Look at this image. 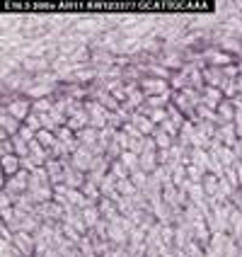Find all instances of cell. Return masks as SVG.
<instances>
[{
  "label": "cell",
  "mask_w": 242,
  "mask_h": 257,
  "mask_svg": "<svg viewBox=\"0 0 242 257\" xmlns=\"http://www.w3.org/2000/svg\"><path fill=\"white\" fill-rule=\"evenodd\" d=\"M194 121H189L186 119L184 124H182V128H179V134H177V143L179 146H184V148H191V139H194Z\"/></svg>",
  "instance_id": "obj_24"
},
{
  "label": "cell",
  "mask_w": 242,
  "mask_h": 257,
  "mask_svg": "<svg viewBox=\"0 0 242 257\" xmlns=\"http://www.w3.org/2000/svg\"><path fill=\"white\" fill-rule=\"evenodd\" d=\"M29 177H32V172L27 170H20L13 177H3V192H8L13 197L25 194V192H29Z\"/></svg>",
  "instance_id": "obj_1"
},
{
  "label": "cell",
  "mask_w": 242,
  "mask_h": 257,
  "mask_svg": "<svg viewBox=\"0 0 242 257\" xmlns=\"http://www.w3.org/2000/svg\"><path fill=\"white\" fill-rule=\"evenodd\" d=\"M235 172H237V180H240V187H242V163L235 165Z\"/></svg>",
  "instance_id": "obj_53"
},
{
  "label": "cell",
  "mask_w": 242,
  "mask_h": 257,
  "mask_svg": "<svg viewBox=\"0 0 242 257\" xmlns=\"http://www.w3.org/2000/svg\"><path fill=\"white\" fill-rule=\"evenodd\" d=\"M13 143H15V156H20V158H27L29 156V141H25L20 134H17V136H13Z\"/></svg>",
  "instance_id": "obj_35"
},
{
  "label": "cell",
  "mask_w": 242,
  "mask_h": 257,
  "mask_svg": "<svg viewBox=\"0 0 242 257\" xmlns=\"http://www.w3.org/2000/svg\"><path fill=\"white\" fill-rule=\"evenodd\" d=\"M37 141L42 143L46 151H51V146L56 143V134H54V131H46V128H42V131L37 134Z\"/></svg>",
  "instance_id": "obj_36"
},
{
  "label": "cell",
  "mask_w": 242,
  "mask_h": 257,
  "mask_svg": "<svg viewBox=\"0 0 242 257\" xmlns=\"http://www.w3.org/2000/svg\"><path fill=\"white\" fill-rule=\"evenodd\" d=\"M119 160L124 163V168H126L128 172H136V170H141V156H136L133 151H124V153L119 156Z\"/></svg>",
  "instance_id": "obj_27"
},
{
  "label": "cell",
  "mask_w": 242,
  "mask_h": 257,
  "mask_svg": "<svg viewBox=\"0 0 242 257\" xmlns=\"http://www.w3.org/2000/svg\"><path fill=\"white\" fill-rule=\"evenodd\" d=\"M114 204H116V209H119V214L121 216H128L133 209H136L133 201H131V197H121V194H119V199H116Z\"/></svg>",
  "instance_id": "obj_38"
},
{
  "label": "cell",
  "mask_w": 242,
  "mask_h": 257,
  "mask_svg": "<svg viewBox=\"0 0 242 257\" xmlns=\"http://www.w3.org/2000/svg\"><path fill=\"white\" fill-rule=\"evenodd\" d=\"M237 92L242 95V78H237Z\"/></svg>",
  "instance_id": "obj_54"
},
{
  "label": "cell",
  "mask_w": 242,
  "mask_h": 257,
  "mask_svg": "<svg viewBox=\"0 0 242 257\" xmlns=\"http://www.w3.org/2000/svg\"><path fill=\"white\" fill-rule=\"evenodd\" d=\"M191 163L201 168L203 172H208V165H211V153L206 148H191Z\"/></svg>",
  "instance_id": "obj_21"
},
{
  "label": "cell",
  "mask_w": 242,
  "mask_h": 257,
  "mask_svg": "<svg viewBox=\"0 0 242 257\" xmlns=\"http://www.w3.org/2000/svg\"><path fill=\"white\" fill-rule=\"evenodd\" d=\"M196 119H199V121H211V124H215V126H220L218 112L211 109V107H206V104H199V107H196Z\"/></svg>",
  "instance_id": "obj_29"
},
{
  "label": "cell",
  "mask_w": 242,
  "mask_h": 257,
  "mask_svg": "<svg viewBox=\"0 0 242 257\" xmlns=\"http://www.w3.org/2000/svg\"><path fill=\"white\" fill-rule=\"evenodd\" d=\"M157 168H160V163H157V151H145V153H141V170L143 172L153 175Z\"/></svg>",
  "instance_id": "obj_23"
},
{
  "label": "cell",
  "mask_w": 242,
  "mask_h": 257,
  "mask_svg": "<svg viewBox=\"0 0 242 257\" xmlns=\"http://www.w3.org/2000/svg\"><path fill=\"white\" fill-rule=\"evenodd\" d=\"M22 170H27V172H34V170H37V163L32 160V156L22 158Z\"/></svg>",
  "instance_id": "obj_50"
},
{
  "label": "cell",
  "mask_w": 242,
  "mask_h": 257,
  "mask_svg": "<svg viewBox=\"0 0 242 257\" xmlns=\"http://www.w3.org/2000/svg\"><path fill=\"white\" fill-rule=\"evenodd\" d=\"M20 128H22V121H20V119H15L13 114H0V131H5L10 139L20 134Z\"/></svg>",
  "instance_id": "obj_17"
},
{
  "label": "cell",
  "mask_w": 242,
  "mask_h": 257,
  "mask_svg": "<svg viewBox=\"0 0 242 257\" xmlns=\"http://www.w3.org/2000/svg\"><path fill=\"white\" fill-rule=\"evenodd\" d=\"M240 163H242V160H240Z\"/></svg>",
  "instance_id": "obj_56"
},
{
  "label": "cell",
  "mask_w": 242,
  "mask_h": 257,
  "mask_svg": "<svg viewBox=\"0 0 242 257\" xmlns=\"http://www.w3.org/2000/svg\"><path fill=\"white\" fill-rule=\"evenodd\" d=\"M167 116H170L172 124H174V126H179V128H182V124L186 121V116L182 114V112H179V109H177L174 104H170V107H167Z\"/></svg>",
  "instance_id": "obj_40"
},
{
  "label": "cell",
  "mask_w": 242,
  "mask_h": 257,
  "mask_svg": "<svg viewBox=\"0 0 242 257\" xmlns=\"http://www.w3.org/2000/svg\"><path fill=\"white\" fill-rule=\"evenodd\" d=\"M131 124L138 128L143 136H153V134H155V128H157L155 124H153V119H150V116H145V114H141V112H133V114H131Z\"/></svg>",
  "instance_id": "obj_13"
},
{
  "label": "cell",
  "mask_w": 242,
  "mask_h": 257,
  "mask_svg": "<svg viewBox=\"0 0 242 257\" xmlns=\"http://www.w3.org/2000/svg\"><path fill=\"white\" fill-rule=\"evenodd\" d=\"M131 201H133V206H136V209H141V211H150V201H148V197H145L143 192H136V194L131 197Z\"/></svg>",
  "instance_id": "obj_41"
},
{
  "label": "cell",
  "mask_w": 242,
  "mask_h": 257,
  "mask_svg": "<svg viewBox=\"0 0 242 257\" xmlns=\"http://www.w3.org/2000/svg\"><path fill=\"white\" fill-rule=\"evenodd\" d=\"M232 151H235V156H237V160H242V139H237V143L232 146Z\"/></svg>",
  "instance_id": "obj_52"
},
{
  "label": "cell",
  "mask_w": 242,
  "mask_h": 257,
  "mask_svg": "<svg viewBox=\"0 0 242 257\" xmlns=\"http://www.w3.org/2000/svg\"><path fill=\"white\" fill-rule=\"evenodd\" d=\"M44 168H46L49 177H51V185L54 187L63 185V163H61L58 158H49V163H46Z\"/></svg>",
  "instance_id": "obj_15"
},
{
  "label": "cell",
  "mask_w": 242,
  "mask_h": 257,
  "mask_svg": "<svg viewBox=\"0 0 242 257\" xmlns=\"http://www.w3.org/2000/svg\"><path fill=\"white\" fill-rule=\"evenodd\" d=\"M54 109V97H42V100H32V112L34 114H49Z\"/></svg>",
  "instance_id": "obj_31"
},
{
  "label": "cell",
  "mask_w": 242,
  "mask_h": 257,
  "mask_svg": "<svg viewBox=\"0 0 242 257\" xmlns=\"http://www.w3.org/2000/svg\"><path fill=\"white\" fill-rule=\"evenodd\" d=\"M223 100H225V97H223V90H220V87L203 85V90H201V104H206V107H211V109H218V104Z\"/></svg>",
  "instance_id": "obj_9"
},
{
  "label": "cell",
  "mask_w": 242,
  "mask_h": 257,
  "mask_svg": "<svg viewBox=\"0 0 242 257\" xmlns=\"http://www.w3.org/2000/svg\"><path fill=\"white\" fill-rule=\"evenodd\" d=\"M66 126L71 128V131H75V134H78V131H83V128H87V126H90V114H87V112H85V107H83L80 112H75V114H73V116H68V124H66Z\"/></svg>",
  "instance_id": "obj_18"
},
{
  "label": "cell",
  "mask_w": 242,
  "mask_h": 257,
  "mask_svg": "<svg viewBox=\"0 0 242 257\" xmlns=\"http://www.w3.org/2000/svg\"><path fill=\"white\" fill-rule=\"evenodd\" d=\"M218 182H220V177H215V175H211V172H206V175H203L201 187H203L206 197H215V194H218Z\"/></svg>",
  "instance_id": "obj_30"
},
{
  "label": "cell",
  "mask_w": 242,
  "mask_h": 257,
  "mask_svg": "<svg viewBox=\"0 0 242 257\" xmlns=\"http://www.w3.org/2000/svg\"><path fill=\"white\" fill-rule=\"evenodd\" d=\"M215 112H218V119H220V124H232V121H235V114H237L230 100H223V102H220Z\"/></svg>",
  "instance_id": "obj_22"
},
{
  "label": "cell",
  "mask_w": 242,
  "mask_h": 257,
  "mask_svg": "<svg viewBox=\"0 0 242 257\" xmlns=\"http://www.w3.org/2000/svg\"><path fill=\"white\" fill-rule=\"evenodd\" d=\"M15 209H20V211H25V214H34L37 211V199L25 192V194H20L17 199H15Z\"/></svg>",
  "instance_id": "obj_25"
},
{
  "label": "cell",
  "mask_w": 242,
  "mask_h": 257,
  "mask_svg": "<svg viewBox=\"0 0 242 257\" xmlns=\"http://www.w3.org/2000/svg\"><path fill=\"white\" fill-rule=\"evenodd\" d=\"M131 182H133V187L138 189V192H143L145 187H148V180H150V175L148 172H143V170H136V172H131V177H128Z\"/></svg>",
  "instance_id": "obj_34"
},
{
  "label": "cell",
  "mask_w": 242,
  "mask_h": 257,
  "mask_svg": "<svg viewBox=\"0 0 242 257\" xmlns=\"http://www.w3.org/2000/svg\"><path fill=\"white\" fill-rule=\"evenodd\" d=\"M225 180H228L230 185H232V189H242L240 187V180H237V172H235V168H225Z\"/></svg>",
  "instance_id": "obj_46"
},
{
  "label": "cell",
  "mask_w": 242,
  "mask_h": 257,
  "mask_svg": "<svg viewBox=\"0 0 242 257\" xmlns=\"http://www.w3.org/2000/svg\"><path fill=\"white\" fill-rule=\"evenodd\" d=\"M203 175H206V172L201 170V168H196L194 163L186 165V177H189V182H203Z\"/></svg>",
  "instance_id": "obj_42"
},
{
  "label": "cell",
  "mask_w": 242,
  "mask_h": 257,
  "mask_svg": "<svg viewBox=\"0 0 242 257\" xmlns=\"http://www.w3.org/2000/svg\"><path fill=\"white\" fill-rule=\"evenodd\" d=\"M22 170V158L20 156H3V177H13Z\"/></svg>",
  "instance_id": "obj_19"
},
{
  "label": "cell",
  "mask_w": 242,
  "mask_h": 257,
  "mask_svg": "<svg viewBox=\"0 0 242 257\" xmlns=\"http://www.w3.org/2000/svg\"><path fill=\"white\" fill-rule=\"evenodd\" d=\"M170 160H172L170 151H157V163L160 165H170Z\"/></svg>",
  "instance_id": "obj_51"
},
{
  "label": "cell",
  "mask_w": 242,
  "mask_h": 257,
  "mask_svg": "<svg viewBox=\"0 0 242 257\" xmlns=\"http://www.w3.org/2000/svg\"><path fill=\"white\" fill-rule=\"evenodd\" d=\"M109 172L114 175L116 180H128V177H131V172L124 168V163H121V160H112V168H109Z\"/></svg>",
  "instance_id": "obj_39"
},
{
  "label": "cell",
  "mask_w": 242,
  "mask_h": 257,
  "mask_svg": "<svg viewBox=\"0 0 242 257\" xmlns=\"http://www.w3.org/2000/svg\"><path fill=\"white\" fill-rule=\"evenodd\" d=\"M107 240L112 245H128V233L119 223H109V230H107Z\"/></svg>",
  "instance_id": "obj_16"
},
{
  "label": "cell",
  "mask_w": 242,
  "mask_h": 257,
  "mask_svg": "<svg viewBox=\"0 0 242 257\" xmlns=\"http://www.w3.org/2000/svg\"><path fill=\"white\" fill-rule=\"evenodd\" d=\"M34 214L44 221H63V216H66V209L58 204V201H44V204H37V211Z\"/></svg>",
  "instance_id": "obj_3"
},
{
  "label": "cell",
  "mask_w": 242,
  "mask_h": 257,
  "mask_svg": "<svg viewBox=\"0 0 242 257\" xmlns=\"http://www.w3.org/2000/svg\"><path fill=\"white\" fill-rule=\"evenodd\" d=\"M61 228H63V235H66V238H68L73 245H78L80 240H83V235H80L78 230L73 228V226H68V223H61Z\"/></svg>",
  "instance_id": "obj_43"
},
{
  "label": "cell",
  "mask_w": 242,
  "mask_h": 257,
  "mask_svg": "<svg viewBox=\"0 0 242 257\" xmlns=\"http://www.w3.org/2000/svg\"><path fill=\"white\" fill-rule=\"evenodd\" d=\"M17 247L10 240H0V257H17Z\"/></svg>",
  "instance_id": "obj_45"
},
{
  "label": "cell",
  "mask_w": 242,
  "mask_h": 257,
  "mask_svg": "<svg viewBox=\"0 0 242 257\" xmlns=\"http://www.w3.org/2000/svg\"><path fill=\"white\" fill-rule=\"evenodd\" d=\"M0 107H3V104H0ZM8 114H13L15 119H20V121L25 124V119L32 114V100H29V97H25V95H17V97H13V102L8 104Z\"/></svg>",
  "instance_id": "obj_6"
},
{
  "label": "cell",
  "mask_w": 242,
  "mask_h": 257,
  "mask_svg": "<svg viewBox=\"0 0 242 257\" xmlns=\"http://www.w3.org/2000/svg\"><path fill=\"white\" fill-rule=\"evenodd\" d=\"M109 257H131V252H128V245L124 247V245H114L112 247V255Z\"/></svg>",
  "instance_id": "obj_48"
},
{
  "label": "cell",
  "mask_w": 242,
  "mask_h": 257,
  "mask_svg": "<svg viewBox=\"0 0 242 257\" xmlns=\"http://www.w3.org/2000/svg\"><path fill=\"white\" fill-rule=\"evenodd\" d=\"M13 245L17 247V252L22 257H37V238H34V233H25V230L15 233Z\"/></svg>",
  "instance_id": "obj_2"
},
{
  "label": "cell",
  "mask_w": 242,
  "mask_h": 257,
  "mask_svg": "<svg viewBox=\"0 0 242 257\" xmlns=\"http://www.w3.org/2000/svg\"><path fill=\"white\" fill-rule=\"evenodd\" d=\"M71 163H73L75 170H80L87 175V172L92 170V165H95V153H92L90 148H85V146H80V148L71 156Z\"/></svg>",
  "instance_id": "obj_7"
},
{
  "label": "cell",
  "mask_w": 242,
  "mask_h": 257,
  "mask_svg": "<svg viewBox=\"0 0 242 257\" xmlns=\"http://www.w3.org/2000/svg\"><path fill=\"white\" fill-rule=\"evenodd\" d=\"M191 233H194V240L206 250L208 243H211V230L206 226V218H199V221H191Z\"/></svg>",
  "instance_id": "obj_10"
},
{
  "label": "cell",
  "mask_w": 242,
  "mask_h": 257,
  "mask_svg": "<svg viewBox=\"0 0 242 257\" xmlns=\"http://www.w3.org/2000/svg\"><path fill=\"white\" fill-rule=\"evenodd\" d=\"M203 83L206 85H211V87H223L228 85V78H225V73H223V68H213V66H206L203 68Z\"/></svg>",
  "instance_id": "obj_8"
},
{
  "label": "cell",
  "mask_w": 242,
  "mask_h": 257,
  "mask_svg": "<svg viewBox=\"0 0 242 257\" xmlns=\"http://www.w3.org/2000/svg\"><path fill=\"white\" fill-rule=\"evenodd\" d=\"M235 66H237V73H240V78H242V61L240 63H235Z\"/></svg>",
  "instance_id": "obj_55"
},
{
  "label": "cell",
  "mask_w": 242,
  "mask_h": 257,
  "mask_svg": "<svg viewBox=\"0 0 242 257\" xmlns=\"http://www.w3.org/2000/svg\"><path fill=\"white\" fill-rule=\"evenodd\" d=\"M25 126L27 128H32V131H34V134H39V131H42V116L39 114H34V112H32V114L27 116V119H25Z\"/></svg>",
  "instance_id": "obj_44"
},
{
  "label": "cell",
  "mask_w": 242,
  "mask_h": 257,
  "mask_svg": "<svg viewBox=\"0 0 242 257\" xmlns=\"http://www.w3.org/2000/svg\"><path fill=\"white\" fill-rule=\"evenodd\" d=\"M83 218H85V226L90 230H95V226L102 221V214H100V206L97 204H92V206H87L83 209Z\"/></svg>",
  "instance_id": "obj_26"
},
{
  "label": "cell",
  "mask_w": 242,
  "mask_h": 257,
  "mask_svg": "<svg viewBox=\"0 0 242 257\" xmlns=\"http://www.w3.org/2000/svg\"><path fill=\"white\" fill-rule=\"evenodd\" d=\"M172 87L167 80H160V78H150V75H145L141 80V92L145 97H157V95H165V92H170Z\"/></svg>",
  "instance_id": "obj_5"
},
{
  "label": "cell",
  "mask_w": 242,
  "mask_h": 257,
  "mask_svg": "<svg viewBox=\"0 0 242 257\" xmlns=\"http://www.w3.org/2000/svg\"><path fill=\"white\" fill-rule=\"evenodd\" d=\"M80 192L85 194L87 199L92 201V204H100V199H102V192H100V187L95 185V182H90V180H85V185L80 187Z\"/></svg>",
  "instance_id": "obj_32"
},
{
  "label": "cell",
  "mask_w": 242,
  "mask_h": 257,
  "mask_svg": "<svg viewBox=\"0 0 242 257\" xmlns=\"http://www.w3.org/2000/svg\"><path fill=\"white\" fill-rule=\"evenodd\" d=\"M218 49L223 51V54H228V56H242V42L237 37H230V34H223L220 37V42H218Z\"/></svg>",
  "instance_id": "obj_11"
},
{
  "label": "cell",
  "mask_w": 242,
  "mask_h": 257,
  "mask_svg": "<svg viewBox=\"0 0 242 257\" xmlns=\"http://www.w3.org/2000/svg\"><path fill=\"white\" fill-rule=\"evenodd\" d=\"M116 192H119L121 197H133L138 189L133 187V182H131V180H116Z\"/></svg>",
  "instance_id": "obj_37"
},
{
  "label": "cell",
  "mask_w": 242,
  "mask_h": 257,
  "mask_svg": "<svg viewBox=\"0 0 242 257\" xmlns=\"http://www.w3.org/2000/svg\"><path fill=\"white\" fill-rule=\"evenodd\" d=\"M153 139H155V146H157V151H170L172 148V143L177 141V139H172L167 131H162V128L157 126L155 128V134H153Z\"/></svg>",
  "instance_id": "obj_28"
},
{
  "label": "cell",
  "mask_w": 242,
  "mask_h": 257,
  "mask_svg": "<svg viewBox=\"0 0 242 257\" xmlns=\"http://www.w3.org/2000/svg\"><path fill=\"white\" fill-rule=\"evenodd\" d=\"M15 199H17V197L8 194V192H3V194H0V211H5V209H13V206H15Z\"/></svg>",
  "instance_id": "obj_47"
},
{
  "label": "cell",
  "mask_w": 242,
  "mask_h": 257,
  "mask_svg": "<svg viewBox=\"0 0 242 257\" xmlns=\"http://www.w3.org/2000/svg\"><path fill=\"white\" fill-rule=\"evenodd\" d=\"M0 235H3V240H10L13 243V238H15V233L10 226H5V223H0Z\"/></svg>",
  "instance_id": "obj_49"
},
{
  "label": "cell",
  "mask_w": 242,
  "mask_h": 257,
  "mask_svg": "<svg viewBox=\"0 0 242 257\" xmlns=\"http://www.w3.org/2000/svg\"><path fill=\"white\" fill-rule=\"evenodd\" d=\"M75 136H78V143H80V146H85V148H92L95 143L100 141V128L87 126V128H83V131H78Z\"/></svg>",
  "instance_id": "obj_20"
},
{
  "label": "cell",
  "mask_w": 242,
  "mask_h": 257,
  "mask_svg": "<svg viewBox=\"0 0 242 257\" xmlns=\"http://www.w3.org/2000/svg\"><path fill=\"white\" fill-rule=\"evenodd\" d=\"M215 141H220L223 146L232 148L237 143V131H235V124H220L218 131H215Z\"/></svg>",
  "instance_id": "obj_14"
},
{
  "label": "cell",
  "mask_w": 242,
  "mask_h": 257,
  "mask_svg": "<svg viewBox=\"0 0 242 257\" xmlns=\"http://www.w3.org/2000/svg\"><path fill=\"white\" fill-rule=\"evenodd\" d=\"M83 107H85V112L90 114V126H95V128H104V126H107V116H109V112L102 107L100 102L85 100V102H83Z\"/></svg>",
  "instance_id": "obj_4"
},
{
  "label": "cell",
  "mask_w": 242,
  "mask_h": 257,
  "mask_svg": "<svg viewBox=\"0 0 242 257\" xmlns=\"http://www.w3.org/2000/svg\"><path fill=\"white\" fill-rule=\"evenodd\" d=\"M78 250L83 252V257H100V255H97V250H95V243H92L90 233H87V235H83V240L78 243Z\"/></svg>",
  "instance_id": "obj_33"
},
{
  "label": "cell",
  "mask_w": 242,
  "mask_h": 257,
  "mask_svg": "<svg viewBox=\"0 0 242 257\" xmlns=\"http://www.w3.org/2000/svg\"><path fill=\"white\" fill-rule=\"evenodd\" d=\"M61 223H68V226H73V228L78 230L80 235H87V233H90V228L85 226V218H83V211H80V209L66 211V216H63V221H61Z\"/></svg>",
  "instance_id": "obj_12"
}]
</instances>
